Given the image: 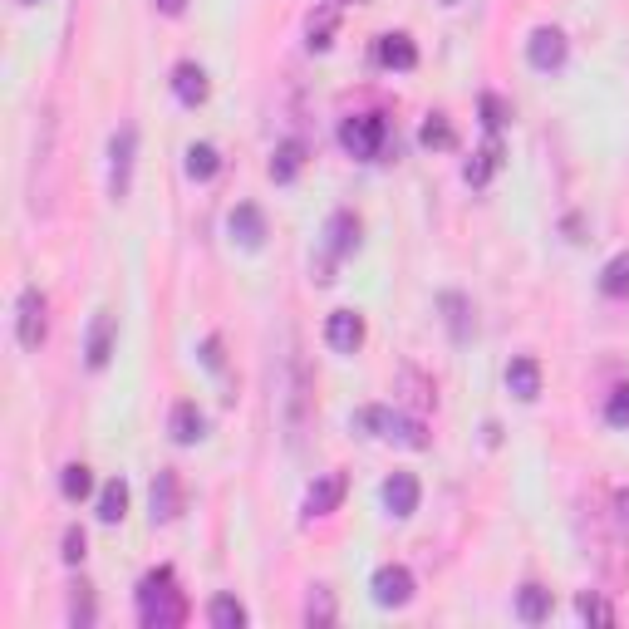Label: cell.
I'll list each match as a JSON object with an SVG mask.
<instances>
[{
    "label": "cell",
    "mask_w": 629,
    "mask_h": 629,
    "mask_svg": "<svg viewBox=\"0 0 629 629\" xmlns=\"http://www.w3.org/2000/svg\"><path fill=\"white\" fill-rule=\"evenodd\" d=\"M231 227V241H241L246 251H261V241H266V217H261V207L256 202H236L227 217Z\"/></svg>",
    "instance_id": "obj_8"
},
{
    "label": "cell",
    "mask_w": 629,
    "mask_h": 629,
    "mask_svg": "<svg viewBox=\"0 0 629 629\" xmlns=\"http://www.w3.org/2000/svg\"><path fill=\"white\" fill-rule=\"evenodd\" d=\"M507 118H512V109H507L497 94H482V123H487V133H502Z\"/></svg>",
    "instance_id": "obj_28"
},
{
    "label": "cell",
    "mask_w": 629,
    "mask_h": 629,
    "mask_svg": "<svg viewBox=\"0 0 629 629\" xmlns=\"http://www.w3.org/2000/svg\"><path fill=\"white\" fill-rule=\"evenodd\" d=\"M69 620H74L79 629H89V625H94V600H89V585H79V590H74V605H69Z\"/></svg>",
    "instance_id": "obj_29"
},
{
    "label": "cell",
    "mask_w": 629,
    "mask_h": 629,
    "mask_svg": "<svg viewBox=\"0 0 629 629\" xmlns=\"http://www.w3.org/2000/svg\"><path fill=\"white\" fill-rule=\"evenodd\" d=\"M344 472H325V477H315L310 482V492H305V516H330V512H340V502H344Z\"/></svg>",
    "instance_id": "obj_10"
},
{
    "label": "cell",
    "mask_w": 629,
    "mask_h": 629,
    "mask_svg": "<svg viewBox=\"0 0 629 629\" xmlns=\"http://www.w3.org/2000/svg\"><path fill=\"white\" fill-rule=\"evenodd\" d=\"M158 10H163V15H182V10H187V0H158Z\"/></svg>",
    "instance_id": "obj_37"
},
{
    "label": "cell",
    "mask_w": 629,
    "mask_h": 629,
    "mask_svg": "<svg viewBox=\"0 0 629 629\" xmlns=\"http://www.w3.org/2000/svg\"><path fill=\"white\" fill-rule=\"evenodd\" d=\"M59 492H64V502H84V497L94 492V477H89V467H84V462H69V467L59 472Z\"/></svg>",
    "instance_id": "obj_24"
},
{
    "label": "cell",
    "mask_w": 629,
    "mask_h": 629,
    "mask_svg": "<svg viewBox=\"0 0 629 629\" xmlns=\"http://www.w3.org/2000/svg\"><path fill=\"white\" fill-rule=\"evenodd\" d=\"M325 236H330V251H335V256H349V251L359 246V217H354V212H335Z\"/></svg>",
    "instance_id": "obj_18"
},
{
    "label": "cell",
    "mask_w": 629,
    "mask_h": 629,
    "mask_svg": "<svg viewBox=\"0 0 629 629\" xmlns=\"http://www.w3.org/2000/svg\"><path fill=\"white\" fill-rule=\"evenodd\" d=\"M45 330H50V320H45V295L35 286L20 290V305H15V335H20V349H40V344H45Z\"/></svg>",
    "instance_id": "obj_3"
},
{
    "label": "cell",
    "mask_w": 629,
    "mask_h": 629,
    "mask_svg": "<svg viewBox=\"0 0 629 629\" xmlns=\"http://www.w3.org/2000/svg\"><path fill=\"white\" fill-rule=\"evenodd\" d=\"M443 310H448V325H453V335H458V340H467V320H462V315H467V305H462V295H443Z\"/></svg>",
    "instance_id": "obj_32"
},
{
    "label": "cell",
    "mask_w": 629,
    "mask_h": 629,
    "mask_svg": "<svg viewBox=\"0 0 629 629\" xmlns=\"http://www.w3.org/2000/svg\"><path fill=\"white\" fill-rule=\"evenodd\" d=\"M207 620H212V629H241L246 625V605H241L236 595H217V600L207 605Z\"/></svg>",
    "instance_id": "obj_23"
},
{
    "label": "cell",
    "mask_w": 629,
    "mask_h": 629,
    "mask_svg": "<svg viewBox=\"0 0 629 629\" xmlns=\"http://www.w3.org/2000/svg\"><path fill=\"white\" fill-rule=\"evenodd\" d=\"M335 5H349V0H335Z\"/></svg>",
    "instance_id": "obj_39"
},
{
    "label": "cell",
    "mask_w": 629,
    "mask_h": 629,
    "mask_svg": "<svg viewBox=\"0 0 629 629\" xmlns=\"http://www.w3.org/2000/svg\"><path fill=\"white\" fill-rule=\"evenodd\" d=\"M325 340H330V349H340V354H354V349L364 344V315H359V310H330Z\"/></svg>",
    "instance_id": "obj_9"
},
{
    "label": "cell",
    "mask_w": 629,
    "mask_h": 629,
    "mask_svg": "<svg viewBox=\"0 0 629 629\" xmlns=\"http://www.w3.org/2000/svg\"><path fill=\"white\" fill-rule=\"evenodd\" d=\"M138 620L148 629H177L187 620V600H182L177 575L168 566H158L138 580Z\"/></svg>",
    "instance_id": "obj_1"
},
{
    "label": "cell",
    "mask_w": 629,
    "mask_h": 629,
    "mask_svg": "<svg viewBox=\"0 0 629 629\" xmlns=\"http://www.w3.org/2000/svg\"><path fill=\"white\" fill-rule=\"evenodd\" d=\"M64 561H69V566H79V561H84V531H79V526H69V531H64Z\"/></svg>",
    "instance_id": "obj_34"
},
{
    "label": "cell",
    "mask_w": 629,
    "mask_h": 629,
    "mask_svg": "<svg viewBox=\"0 0 629 629\" xmlns=\"http://www.w3.org/2000/svg\"><path fill=\"white\" fill-rule=\"evenodd\" d=\"M384 138H389V123L384 114H354L340 123V143L349 158H359V163H374L379 153H384Z\"/></svg>",
    "instance_id": "obj_2"
},
{
    "label": "cell",
    "mask_w": 629,
    "mask_h": 629,
    "mask_svg": "<svg viewBox=\"0 0 629 629\" xmlns=\"http://www.w3.org/2000/svg\"><path fill=\"white\" fill-rule=\"evenodd\" d=\"M217 168H222V158H217L212 143H192V148H187V177H192V182H212Z\"/></svg>",
    "instance_id": "obj_22"
},
{
    "label": "cell",
    "mask_w": 629,
    "mask_h": 629,
    "mask_svg": "<svg viewBox=\"0 0 629 629\" xmlns=\"http://www.w3.org/2000/svg\"><path fill=\"white\" fill-rule=\"evenodd\" d=\"M600 290H605V295H615V300H625V295H629V251H620V256L600 271Z\"/></svg>",
    "instance_id": "obj_25"
},
{
    "label": "cell",
    "mask_w": 629,
    "mask_h": 629,
    "mask_svg": "<svg viewBox=\"0 0 629 629\" xmlns=\"http://www.w3.org/2000/svg\"><path fill=\"white\" fill-rule=\"evenodd\" d=\"M114 340H118V320L109 310H99L94 320H89V340H84V359H89V369H104L109 359H114Z\"/></svg>",
    "instance_id": "obj_7"
},
{
    "label": "cell",
    "mask_w": 629,
    "mask_h": 629,
    "mask_svg": "<svg viewBox=\"0 0 629 629\" xmlns=\"http://www.w3.org/2000/svg\"><path fill=\"white\" fill-rule=\"evenodd\" d=\"M379 64L384 69H413L418 64V50L408 35H379Z\"/></svg>",
    "instance_id": "obj_17"
},
{
    "label": "cell",
    "mask_w": 629,
    "mask_h": 629,
    "mask_svg": "<svg viewBox=\"0 0 629 629\" xmlns=\"http://www.w3.org/2000/svg\"><path fill=\"white\" fill-rule=\"evenodd\" d=\"M507 389H512L521 403H531L536 394H541V364H536L531 354H521V359L507 364Z\"/></svg>",
    "instance_id": "obj_13"
},
{
    "label": "cell",
    "mask_w": 629,
    "mask_h": 629,
    "mask_svg": "<svg viewBox=\"0 0 629 629\" xmlns=\"http://www.w3.org/2000/svg\"><path fill=\"white\" fill-rule=\"evenodd\" d=\"M605 418H610L615 428H629V384H620V389L610 394V403H605Z\"/></svg>",
    "instance_id": "obj_30"
},
{
    "label": "cell",
    "mask_w": 629,
    "mask_h": 629,
    "mask_svg": "<svg viewBox=\"0 0 629 629\" xmlns=\"http://www.w3.org/2000/svg\"><path fill=\"white\" fill-rule=\"evenodd\" d=\"M172 443H182V448H192V443H202V433H207V418H202V408L197 403H177L172 408Z\"/></svg>",
    "instance_id": "obj_15"
},
{
    "label": "cell",
    "mask_w": 629,
    "mask_h": 629,
    "mask_svg": "<svg viewBox=\"0 0 629 629\" xmlns=\"http://www.w3.org/2000/svg\"><path fill=\"white\" fill-rule=\"evenodd\" d=\"M615 512H620V521L629 526V487H620V492H615Z\"/></svg>",
    "instance_id": "obj_36"
},
{
    "label": "cell",
    "mask_w": 629,
    "mask_h": 629,
    "mask_svg": "<svg viewBox=\"0 0 629 629\" xmlns=\"http://www.w3.org/2000/svg\"><path fill=\"white\" fill-rule=\"evenodd\" d=\"M123 512H128V487L114 477V482L99 492V521H109V526H114V521H123Z\"/></svg>",
    "instance_id": "obj_26"
},
{
    "label": "cell",
    "mask_w": 629,
    "mask_h": 629,
    "mask_svg": "<svg viewBox=\"0 0 629 629\" xmlns=\"http://www.w3.org/2000/svg\"><path fill=\"white\" fill-rule=\"evenodd\" d=\"M526 59H531V69H561V64H566V35H561L556 25L531 30V40H526Z\"/></svg>",
    "instance_id": "obj_6"
},
{
    "label": "cell",
    "mask_w": 629,
    "mask_h": 629,
    "mask_svg": "<svg viewBox=\"0 0 629 629\" xmlns=\"http://www.w3.org/2000/svg\"><path fill=\"white\" fill-rule=\"evenodd\" d=\"M202 359H207V369H222V354H217V340L202 344Z\"/></svg>",
    "instance_id": "obj_35"
},
{
    "label": "cell",
    "mask_w": 629,
    "mask_h": 629,
    "mask_svg": "<svg viewBox=\"0 0 629 629\" xmlns=\"http://www.w3.org/2000/svg\"><path fill=\"white\" fill-rule=\"evenodd\" d=\"M330 30H335V15L325 10L320 20H310V50H325L330 45Z\"/></svg>",
    "instance_id": "obj_33"
},
{
    "label": "cell",
    "mask_w": 629,
    "mask_h": 629,
    "mask_svg": "<svg viewBox=\"0 0 629 629\" xmlns=\"http://www.w3.org/2000/svg\"><path fill=\"white\" fill-rule=\"evenodd\" d=\"M133 148H138V133L123 123L109 143V197L123 202L128 197V182H133Z\"/></svg>",
    "instance_id": "obj_4"
},
{
    "label": "cell",
    "mask_w": 629,
    "mask_h": 629,
    "mask_svg": "<svg viewBox=\"0 0 629 629\" xmlns=\"http://www.w3.org/2000/svg\"><path fill=\"white\" fill-rule=\"evenodd\" d=\"M20 5H40V0H20Z\"/></svg>",
    "instance_id": "obj_38"
},
{
    "label": "cell",
    "mask_w": 629,
    "mask_h": 629,
    "mask_svg": "<svg viewBox=\"0 0 629 629\" xmlns=\"http://www.w3.org/2000/svg\"><path fill=\"white\" fill-rule=\"evenodd\" d=\"M497 168H502V143H497V133H492V138H487V148H482V153L462 168V177H467L472 187H482V182H487Z\"/></svg>",
    "instance_id": "obj_21"
},
{
    "label": "cell",
    "mask_w": 629,
    "mask_h": 629,
    "mask_svg": "<svg viewBox=\"0 0 629 629\" xmlns=\"http://www.w3.org/2000/svg\"><path fill=\"white\" fill-rule=\"evenodd\" d=\"M153 521H172V516L182 512V482H177V472H158L153 477Z\"/></svg>",
    "instance_id": "obj_14"
},
{
    "label": "cell",
    "mask_w": 629,
    "mask_h": 629,
    "mask_svg": "<svg viewBox=\"0 0 629 629\" xmlns=\"http://www.w3.org/2000/svg\"><path fill=\"white\" fill-rule=\"evenodd\" d=\"M374 600L384 605V610H399L413 600V571L408 566H379L374 571Z\"/></svg>",
    "instance_id": "obj_5"
},
{
    "label": "cell",
    "mask_w": 629,
    "mask_h": 629,
    "mask_svg": "<svg viewBox=\"0 0 629 629\" xmlns=\"http://www.w3.org/2000/svg\"><path fill=\"white\" fill-rule=\"evenodd\" d=\"M516 615H521L526 625H541V620L551 615V590H541V585H521V595H516Z\"/></svg>",
    "instance_id": "obj_20"
},
{
    "label": "cell",
    "mask_w": 629,
    "mask_h": 629,
    "mask_svg": "<svg viewBox=\"0 0 629 629\" xmlns=\"http://www.w3.org/2000/svg\"><path fill=\"white\" fill-rule=\"evenodd\" d=\"M575 610H580L585 620H595V625H610V620H615V610H610L600 595H580V605H575Z\"/></svg>",
    "instance_id": "obj_31"
},
{
    "label": "cell",
    "mask_w": 629,
    "mask_h": 629,
    "mask_svg": "<svg viewBox=\"0 0 629 629\" xmlns=\"http://www.w3.org/2000/svg\"><path fill=\"white\" fill-rule=\"evenodd\" d=\"M172 94H177L187 109L207 104V69H202V64H192V59H182V64L172 69Z\"/></svg>",
    "instance_id": "obj_11"
},
{
    "label": "cell",
    "mask_w": 629,
    "mask_h": 629,
    "mask_svg": "<svg viewBox=\"0 0 629 629\" xmlns=\"http://www.w3.org/2000/svg\"><path fill=\"white\" fill-rule=\"evenodd\" d=\"M418 143L433 148V153H453V148H458V128H453L443 114H433L423 128H418Z\"/></svg>",
    "instance_id": "obj_19"
},
{
    "label": "cell",
    "mask_w": 629,
    "mask_h": 629,
    "mask_svg": "<svg viewBox=\"0 0 629 629\" xmlns=\"http://www.w3.org/2000/svg\"><path fill=\"white\" fill-rule=\"evenodd\" d=\"M305 168V143L300 138H286L281 148H276V158H271V182H295V172Z\"/></svg>",
    "instance_id": "obj_16"
},
{
    "label": "cell",
    "mask_w": 629,
    "mask_h": 629,
    "mask_svg": "<svg viewBox=\"0 0 629 629\" xmlns=\"http://www.w3.org/2000/svg\"><path fill=\"white\" fill-rule=\"evenodd\" d=\"M305 620H310V625H335V595H330V590H315L310 605H305Z\"/></svg>",
    "instance_id": "obj_27"
},
{
    "label": "cell",
    "mask_w": 629,
    "mask_h": 629,
    "mask_svg": "<svg viewBox=\"0 0 629 629\" xmlns=\"http://www.w3.org/2000/svg\"><path fill=\"white\" fill-rule=\"evenodd\" d=\"M384 507H389V516H413L418 512V477L413 472H394L389 482H384Z\"/></svg>",
    "instance_id": "obj_12"
}]
</instances>
